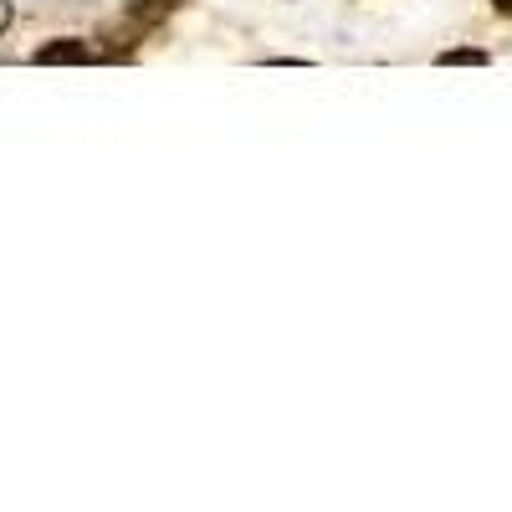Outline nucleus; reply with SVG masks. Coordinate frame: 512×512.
<instances>
[{"mask_svg":"<svg viewBox=\"0 0 512 512\" xmlns=\"http://www.w3.org/2000/svg\"><path fill=\"white\" fill-rule=\"evenodd\" d=\"M492 6H497L502 16H512V0H492Z\"/></svg>","mask_w":512,"mask_h":512,"instance_id":"20e7f679","label":"nucleus"},{"mask_svg":"<svg viewBox=\"0 0 512 512\" xmlns=\"http://www.w3.org/2000/svg\"><path fill=\"white\" fill-rule=\"evenodd\" d=\"M93 57H98V52L88 47V41H77V36H62V41H52V47L36 52L41 67H72V62H93Z\"/></svg>","mask_w":512,"mask_h":512,"instance_id":"f257e3e1","label":"nucleus"},{"mask_svg":"<svg viewBox=\"0 0 512 512\" xmlns=\"http://www.w3.org/2000/svg\"><path fill=\"white\" fill-rule=\"evenodd\" d=\"M6 26H11V0H0V36H6Z\"/></svg>","mask_w":512,"mask_h":512,"instance_id":"7ed1b4c3","label":"nucleus"},{"mask_svg":"<svg viewBox=\"0 0 512 512\" xmlns=\"http://www.w3.org/2000/svg\"><path fill=\"white\" fill-rule=\"evenodd\" d=\"M441 62H446V67H451V62H456V67H482V62H487V52H446Z\"/></svg>","mask_w":512,"mask_h":512,"instance_id":"f03ea898","label":"nucleus"}]
</instances>
